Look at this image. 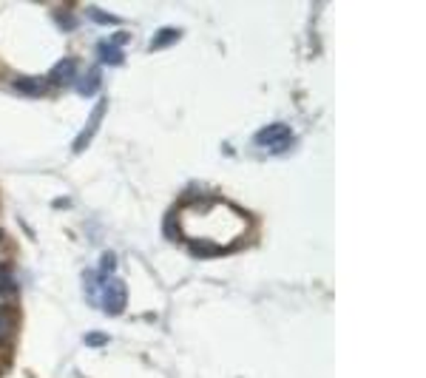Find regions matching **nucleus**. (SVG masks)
I'll list each match as a JSON object with an SVG mask.
<instances>
[{
	"label": "nucleus",
	"instance_id": "obj_3",
	"mask_svg": "<svg viewBox=\"0 0 426 378\" xmlns=\"http://www.w3.org/2000/svg\"><path fill=\"white\" fill-rule=\"evenodd\" d=\"M105 108H108V103H105V100H100V105L91 111V117H88V122H86V128L80 131L77 142L71 145L77 154H80V151H86V148H88V142L94 139V134H97V128H100V122H103V114H105Z\"/></svg>",
	"mask_w": 426,
	"mask_h": 378
},
{
	"label": "nucleus",
	"instance_id": "obj_4",
	"mask_svg": "<svg viewBox=\"0 0 426 378\" xmlns=\"http://www.w3.org/2000/svg\"><path fill=\"white\" fill-rule=\"evenodd\" d=\"M49 80H52V86H71V83L77 80V60H71V57L60 60V63L52 69Z\"/></svg>",
	"mask_w": 426,
	"mask_h": 378
},
{
	"label": "nucleus",
	"instance_id": "obj_12",
	"mask_svg": "<svg viewBox=\"0 0 426 378\" xmlns=\"http://www.w3.org/2000/svg\"><path fill=\"white\" fill-rule=\"evenodd\" d=\"M165 236H168V239L176 236V214H171V217L165 219Z\"/></svg>",
	"mask_w": 426,
	"mask_h": 378
},
{
	"label": "nucleus",
	"instance_id": "obj_5",
	"mask_svg": "<svg viewBox=\"0 0 426 378\" xmlns=\"http://www.w3.org/2000/svg\"><path fill=\"white\" fill-rule=\"evenodd\" d=\"M12 91L23 94V97H43L46 94V83L38 77H18L12 80Z\"/></svg>",
	"mask_w": 426,
	"mask_h": 378
},
{
	"label": "nucleus",
	"instance_id": "obj_11",
	"mask_svg": "<svg viewBox=\"0 0 426 378\" xmlns=\"http://www.w3.org/2000/svg\"><path fill=\"white\" fill-rule=\"evenodd\" d=\"M86 344H88V347H105V344H108V333H88V336H86Z\"/></svg>",
	"mask_w": 426,
	"mask_h": 378
},
{
	"label": "nucleus",
	"instance_id": "obj_7",
	"mask_svg": "<svg viewBox=\"0 0 426 378\" xmlns=\"http://www.w3.org/2000/svg\"><path fill=\"white\" fill-rule=\"evenodd\" d=\"M100 83H103V74H100V69H91L80 83H77V91L83 94V97H94L97 94V88H100Z\"/></svg>",
	"mask_w": 426,
	"mask_h": 378
},
{
	"label": "nucleus",
	"instance_id": "obj_6",
	"mask_svg": "<svg viewBox=\"0 0 426 378\" xmlns=\"http://www.w3.org/2000/svg\"><path fill=\"white\" fill-rule=\"evenodd\" d=\"M97 57H100L103 63H108V66H122V63H125V55H122V49H120V46H114L111 40H103V43H97Z\"/></svg>",
	"mask_w": 426,
	"mask_h": 378
},
{
	"label": "nucleus",
	"instance_id": "obj_13",
	"mask_svg": "<svg viewBox=\"0 0 426 378\" xmlns=\"http://www.w3.org/2000/svg\"><path fill=\"white\" fill-rule=\"evenodd\" d=\"M6 330H9V313H6V310H0V338L6 336Z\"/></svg>",
	"mask_w": 426,
	"mask_h": 378
},
{
	"label": "nucleus",
	"instance_id": "obj_8",
	"mask_svg": "<svg viewBox=\"0 0 426 378\" xmlns=\"http://www.w3.org/2000/svg\"><path fill=\"white\" fill-rule=\"evenodd\" d=\"M179 38H182V32H179V29H159V32L154 35V40H151V49H165V46H173Z\"/></svg>",
	"mask_w": 426,
	"mask_h": 378
},
{
	"label": "nucleus",
	"instance_id": "obj_10",
	"mask_svg": "<svg viewBox=\"0 0 426 378\" xmlns=\"http://www.w3.org/2000/svg\"><path fill=\"white\" fill-rule=\"evenodd\" d=\"M54 18L60 21V29H63V32H71V29L77 26V21H74L69 12H54Z\"/></svg>",
	"mask_w": 426,
	"mask_h": 378
},
{
	"label": "nucleus",
	"instance_id": "obj_2",
	"mask_svg": "<svg viewBox=\"0 0 426 378\" xmlns=\"http://www.w3.org/2000/svg\"><path fill=\"white\" fill-rule=\"evenodd\" d=\"M290 139H293V131L284 125V122H273V125H265L256 137H253V142L259 145V148H267L270 154H282L287 145H290Z\"/></svg>",
	"mask_w": 426,
	"mask_h": 378
},
{
	"label": "nucleus",
	"instance_id": "obj_1",
	"mask_svg": "<svg viewBox=\"0 0 426 378\" xmlns=\"http://www.w3.org/2000/svg\"><path fill=\"white\" fill-rule=\"evenodd\" d=\"M97 276V302H100V307L108 313V316H120L122 310H125V304H128V287L120 282V279H105V276H100V273H94Z\"/></svg>",
	"mask_w": 426,
	"mask_h": 378
},
{
	"label": "nucleus",
	"instance_id": "obj_9",
	"mask_svg": "<svg viewBox=\"0 0 426 378\" xmlns=\"http://www.w3.org/2000/svg\"><path fill=\"white\" fill-rule=\"evenodd\" d=\"M86 15H88L91 21H97L100 26H117V23H120L114 15H108V12H105V9H100V6H88V9H86Z\"/></svg>",
	"mask_w": 426,
	"mask_h": 378
},
{
	"label": "nucleus",
	"instance_id": "obj_14",
	"mask_svg": "<svg viewBox=\"0 0 426 378\" xmlns=\"http://www.w3.org/2000/svg\"><path fill=\"white\" fill-rule=\"evenodd\" d=\"M128 40H131V35H128V32H117L111 43H114V46H120V43H128Z\"/></svg>",
	"mask_w": 426,
	"mask_h": 378
}]
</instances>
